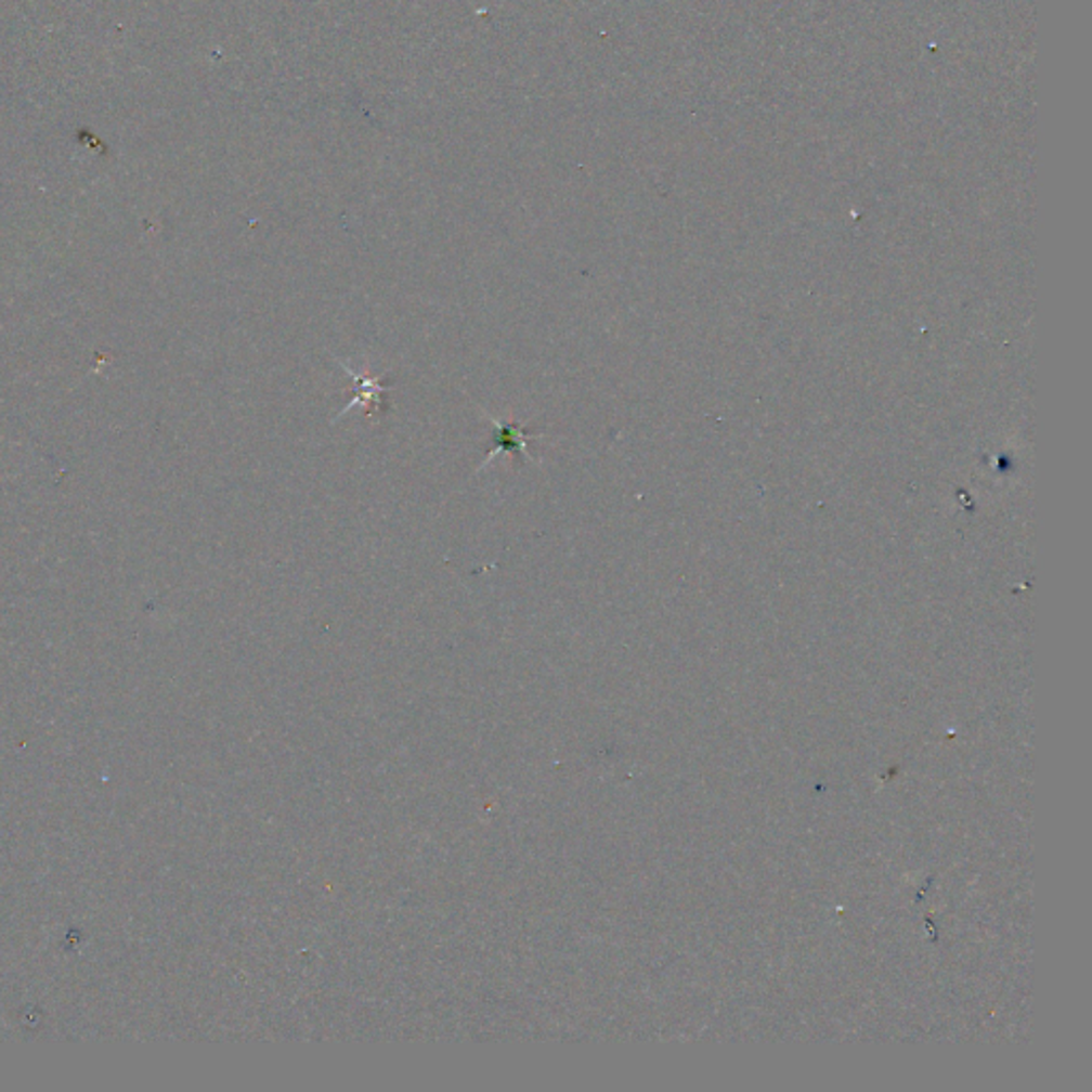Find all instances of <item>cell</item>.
Instances as JSON below:
<instances>
[{
	"label": "cell",
	"mask_w": 1092,
	"mask_h": 1092,
	"mask_svg": "<svg viewBox=\"0 0 1092 1092\" xmlns=\"http://www.w3.org/2000/svg\"><path fill=\"white\" fill-rule=\"evenodd\" d=\"M484 416H486V420H489V422L493 425V429H495V433H493V435H495V442H493L491 453H489V455L484 457V461L480 464L478 472H482V470L486 468V464H491L497 455H512V457H517V459H521V457H523V459L536 461V459L532 457V453L528 451V444H530L532 440H536V435H530V433H528V429H525V425H521V422H517V420H508V418L499 420V418H493V416H489V414H484Z\"/></svg>",
	"instance_id": "1"
},
{
	"label": "cell",
	"mask_w": 1092,
	"mask_h": 1092,
	"mask_svg": "<svg viewBox=\"0 0 1092 1092\" xmlns=\"http://www.w3.org/2000/svg\"><path fill=\"white\" fill-rule=\"evenodd\" d=\"M341 367H343V372L352 378V382H354V391H352V402H348V406L341 410L340 416L341 414H346L348 410L354 408V406H363V408H365V414H367L372 420H376V416H378V414H380V410H382L385 393H387L391 387L382 385L385 380H382L380 376H365V374L361 376V374L352 372V369H350L348 365H343V363H341Z\"/></svg>",
	"instance_id": "2"
}]
</instances>
